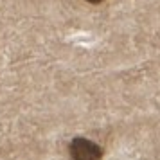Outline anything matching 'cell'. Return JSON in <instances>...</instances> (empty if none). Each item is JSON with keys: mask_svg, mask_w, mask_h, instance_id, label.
<instances>
[{"mask_svg": "<svg viewBox=\"0 0 160 160\" xmlns=\"http://www.w3.org/2000/svg\"><path fill=\"white\" fill-rule=\"evenodd\" d=\"M70 160H101L102 149L99 146L88 140V138L78 137L70 142Z\"/></svg>", "mask_w": 160, "mask_h": 160, "instance_id": "obj_1", "label": "cell"}, {"mask_svg": "<svg viewBox=\"0 0 160 160\" xmlns=\"http://www.w3.org/2000/svg\"><path fill=\"white\" fill-rule=\"evenodd\" d=\"M87 2H90V4H99V2H102V0H87Z\"/></svg>", "mask_w": 160, "mask_h": 160, "instance_id": "obj_2", "label": "cell"}]
</instances>
